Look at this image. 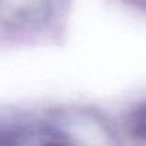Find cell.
Masks as SVG:
<instances>
[{"instance_id": "6da1fadb", "label": "cell", "mask_w": 146, "mask_h": 146, "mask_svg": "<svg viewBox=\"0 0 146 146\" xmlns=\"http://www.w3.org/2000/svg\"><path fill=\"white\" fill-rule=\"evenodd\" d=\"M132 130L137 137L146 139V105L140 106L132 120Z\"/></svg>"}, {"instance_id": "7a4b0ae2", "label": "cell", "mask_w": 146, "mask_h": 146, "mask_svg": "<svg viewBox=\"0 0 146 146\" xmlns=\"http://www.w3.org/2000/svg\"><path fill=\"white\" fill-rule=\"evenodd\" d=\"M19 133L10 127L0 126V146H17Z\"/></svg>"}, {"instance_id": "3957f363", "label": "cell", "mask_w": 146, "mask_h": 146, "mask_svg": "<svg viewBox=\"0 0 146 146\" xmlns=\"http://www.w3.org/2000/svg\"><path fill=\"white\" fill-rule=\"evenodd\" d=\"M47 146H67L64 143H59V142H53V143H49Z\"/></svg>"}]
</instances>
